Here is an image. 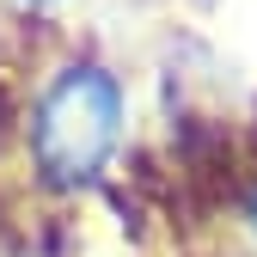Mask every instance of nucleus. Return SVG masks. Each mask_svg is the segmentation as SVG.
I'll return each mask as SVG.
<instances>
[{
    "label": "nucleus",
    "instance_id": "1",
    "mask_svg": "<svg viewBox=\"0 0 257 257\" xmlns=\"http://www.w3.org/2000/svg\"><path fill=\"white\" fill-rule=\"evenodd\" d=\"M122 141V80L98 61H68L31 110V159L49 190H80Z\"/></svg>",
    "mask_w": 257,
    "mask_h": 257
},
{
    "label": "nucleus",
    "instance_id": "2",
    "mask_svg": "<svg viewBox=\"0 0 257 257\" xmlns=\"http://www.w3.org/2000/svg\"><path fill=\"white\" fill-rule=\"evenodd\" d=\"M245 220H251V227H257V190H251V202H245Z\"/></svg>",
    "mask_w": 257,
    "mask_h": 257
},
{
    "label": "nucleus",
    "instance_id": "3",
    "mask_svg": "<svg viewBox=\"0 0 257 257\" xmlns=\"http://www.w3.org/2000/svg\"><path fill=\"white\" fill-rule=\"evenodd\" d=\"M25 7H55V0H25Z\"/></svg>",
    "mask_w": 257,
    "mask_h": 257
}]
</instances>
